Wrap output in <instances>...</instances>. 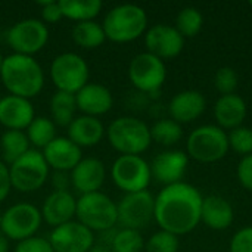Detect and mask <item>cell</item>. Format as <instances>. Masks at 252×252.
<instances>
[{"instance_id":"6da1fadb","label":"cell","mask_w":252,"mask_h":252,"mask_svg":"<svg viewBox=\"0 0 252 252\" xmlns=\"http://www.w3.org/2000/svg\"><path fill=\"white\" fill-rule=\"evenodd\" d=\"M202 195L185 182L164 186L155 196L154 220L161 230L176 236L190 233L201 221Z\"/></svg>"},{"instance_id":"7a4b0ae2","label":"cell","mask_w":252,"mask_h":252,"mask_svg":"<svg viewBox=\"0 0 252 252\" xmlns=\"http://www.w3.org/2000/svg\"><path fill=\"white\" fill-rule=\"evenodd\" d=\"M0 78L9 94L24 99L35 97L44 87V71L32 58L19 53L4 56Z\"/></svg>"},{"instance_id":"3957f363","label":"cell","mask_w":252,"mask_h":252,"mask_svg":"<svg viewBox=\"0 0 252 252\" xmlns=\"http://www.w3.org/2000/svg\"><path fill=\"white\" fill-rule=\"evenodd\" d=\"M105 35L114 43H130L146 32V10L134 3H123L109 9L102 22Z\"/></svg>"},{"instance_id":"277c9868","label":"cell","mask_w":252,"mask_h":252,"mask_svg":"<svg viewBox=\"0 0 252 252\" xmlns=\"http://www.w3.org/2000/svg\"><path fill=\"white\" fill-rule=\"evenodd\" d=\"M111 146L121 155H140L152 143L148 124L134 117H120L106 128Z\"/></svg>"},{"instance_id":"5b68a950","label":"cell","mask_w":252,"mask_h":252,"mask_svg":"<svg viewBox=\"0 0 252 252\" xmlns=\"http://www.w3.org/2000/svg\"><path fill=\"white\" fill-rule=\"evenodd\" d=\"M75 217L77 221H80L93 233L111 230L118 224L117 204L100 190L80 195L77 199Z\"/></svg>"},{"instance_id":"8992f818","label":"cell","mask_w":252,"mask_h":252,"mask_svg":"<svg viewBox=\"0 0 252 252\" xmlns=\"http://www.w3.org/2000/svg\"><path fill=\"white\" fill-rule=\"evenodd\" d=\"M186 149L188 157L193 158L198 162H217L223 159L230 149L227 133L219 126H201L189 134Z\"/></svg>"},{"instance_id":"52a82bcc","label":"cell","mask_w":252,"mask_h":252,"mask_svg":"<svg viewBox=\"0 0 252 252\" xmlns=\"http://www.w3.org/2000/svg\"><path fill=\"white\" fill-rule=\"evenodd\" d=\"M50 167L47 165L41 151L30 149L24 157L9 165V177L12 189L30 193L38 190L49 179Z\"/></svg>"},{"instance_id":"ba28073f","label":"cell","mask_w":252,"mask_h":252,"mask_svg":"<svg viewBox=\"0 0 252 252\" xmlns=\"http://www.w3.org/2000/svg\"><path fill=\"white\" fill-rule=\"evenodd\" d=\"M89 65L78 53H61L50 63V80L56 90L75 94L89 83Z\"/></svg>"},{"instance_id":"9c48e42d","label":"cell","mask_w":252,"mask_h":252,"mask_svg":"<svg viewBox=\"0 0 252 252\" xmlns=\"http://www.w3.org/2000/svg\"><path fill=\"white\" fill-rule=\"evenodd\" d=\"M43 223L40 208L30 202L10 205L0 216V232L9 239L21 242L35 236Z\"/></svg>"},{"instance_id":"30bf717a","label":"cell","mask_w":252,"mask_h":252,"mask_svg":"<svg viewBox=\"0 0 252 252\" xmlns=\"http://www.w3.org/2000/svg\"><path fill=\"white\" fill-rule=\"evenodd\" d=\"M6 41L13 53L32 56L44 49L49 41L47 25L37 18H25L15 22L6 32Z\"/></svg>"},{"instance_id":"8fae6325","label":"cell","mask_w":252,"mask_h":252,"mask_svg":"<svg viewBox=\"0 0 252 252\" xmlns=\"http://www.w3.org/2000/svg\"><path fill=\"white\" fill-rule=\"evenodd\" d=\"M111 179L126 193L146 190L152 180L151 167L140 155H120L111 167Z\"/></svg>"},{"instance_id":"7c38bea8","label":"cell","mask_w":252,"mask_h":252,"mask_svg":"<svg viewBox=\"0 0 252 252\" xmlns=\"http://www.w3.org/2000/svg\"><path fill=\"white\" fill-rule=\"evenodd\" d=\"M118 224L121 229L139 230L146 227L155 214V198L151 192L142 190L134 193H126L117 204Z\"/></svg>"},{"instance_id":"4fadbf2b","label":"cell","mask_w":252,"mask_h":252,"mask_svg":"<svg viewBox=\"0 0 252 252\" xmlns=\"http://www.w3.org/2000/svg\"><path fill=\"white\" fill-rule=\"evenodd\" d=\"M128 78L131 84L145 93L158 92L167 78V68L164 61L143 52L136 55L128 65Z\"/></svg>"},{"instance_id":"5bb4252c","label":"cell","mask_w":252,"mask_h":252,"mask_svg":"<svg viewBox=\"0 0 252 252\" xmlns=\"http://www.w3.org/2000/svg\"><path fill=\"white\" fill-rule=\"evenodd\" d=\"M47 239L55 252H89L96 242L94 233L75 220L55 227Z\"/></svg>"},{"instance_id":"9a60e30c","label":"cell","mask_w":252,"mask_h":252,"mask_svg":"<svg viewBox=\"0 0 252 252\" xmlns=\"http://www.w3.org/2000/svg\"><path fill=\"white\" fill-rule=\"evenodd\" d=\"M145 46L146 52L164 59H173L179 56L185 47L183 35L176 30V27L167 24H157L146 30L145 32Z\"/></svg>"},{"instance_id":"2e32d148","label":"cell","mask_w":252,"mask_h":252,"mask_svg":"<svg viewBox=\"0 0 252 252\" xmlns=\"http://www.w3.org/2000/svg\"><path fill=\"white\" fill-rule=\"evenodd\" d=\"M188 165L189 157L183 151L161 152L149 164L152 177L164 186L180 183L183 176L186 174Z\"/></svg>"},{"instance_id":"e0dca14e","label":"cell","mask_w":252,"mask_h":252,"mask_svg":"<svg viewBox=\"0 0 252 252\" xmlns=\"http://www.w3.org/2000/svg\"><path fill=\"white\" fill-rule=\"evenodd\" d=\"M75 211L77 199L69 190H53L44 198L40 208L43 221H46L53 229L72 221Z\"/></svg>"},{"instance_id":"ac0fdd59","label":"cell","mask_w":252,"mask_h":252,"mask_svg":"<svg viewBox=\"0 0 252 252\" xmlns=\"http://www.w3.org/2000/svg\"><path fill=\"white\" fill-rule=\"evenodd\" d=\"M106 179L103 161L94 157L83 158L71 171V185L80 195L99 192Z\"/></svg>"},{"instance_id":"d6986e66","label":"cell","mask_w":252,"mask_h":252,"mask_svg":"<svg viewBox=\"0 0 252 252\" xmlns=\"http://www.w3.org/2000/svg\"><path fill=\"white\" fill-rule=\"evenodd\" d=\"M47 165L55 171L71 173L75 165L83 159L81 148L71 142L68 137L56 136L43 151H41Z\"/></svg>"},{"instance_id":"ffe728a7","label":"cell","mask_w":252,"mask_h":252,"mask_svg":"<svg viewBox=\"0 0 252 252\" xmlns=\"http://www.w3.org/2000/svg\"><path fill=\"white\" fill-rule=\"evenodd\" d=\"M35 118L30 99L7 94L0 99V124L6 130H25Z\"/></svg>"},{"instance_id":"44dd1931","label":"cell","mask_w":252,"mask_h":252,"mask_svg":"<svg viewBox=\"0 0 252 252\" xmlns=\"http://www.w3.org/2000/svg\"><path fill=\"white\" fill-rule=\"evenodd\" d=\"M77 109L83 115L99 117L112 109L114 97L111 90L100 83H87L75 93Z\"/></svg>"},{"instance_id":"7402d4cb","label":"cell","mask_w":252,"mask_h":252,"mask_svg":"<svg viewBox=\"0 0 252 252\" xmlns=\"http://www.w3.org/2000/svg\"><path fill=\"white\" fill-rule=\"evenodd\" d=\"M207 106L204 94L198 90H183L179 92L168 105V112L171 120L179 124H188L199 118Z\"/></svg>"},{"instance_id":"603a6c76","label":"cell","mask_w":252,"mask_h":252,"mask_svg":"<svg viewBox=\"0 0 252 252\" xmlns=\"http://www.w3.org/2000/svg\"><path fill=\"white\" fill-rule=\"evenodd\" d=\"M105 133V126L99 118L83 114L75 117L66 127V137L81 149L97 145L103 139Z\"/></svg>"},{"instance_id":"cb8c5ba5","label":"cell","mask_w":252,"mask_h":252,"mask_svg":"<svg viewBox=\"0 0 252 252\" xmlns=\"http://www.w3.org/2000/svg\"><path fill=\"white\" fill-rule=\"evenodd\" d=\"M247 103L236 93L220 96L214 105V118L217 121V126L224 131L241 127L247 118Z\"/></svg>"},{"instance_id":"d4e9b609","label":"cell","mask_w":252,"mask_h":252,"mask_svg":"<svg viewBox=\"0 0 252 252\" xmlns=\"http://www.w3.org/2000/svg\"><path fill=\"white\" fill-rule=\"evenodd\" d=\"M233 207L219 195H210L202 199L201 221L213 230H226L233 223Z\"/></svg>"},{"instance_id":"484cf974","label":"cell","mask_w":252,"mask_h":252,"mask_svg":"<svg viewBox=\"0 0 252 252\" xmlns=\"http://www.w3.org/2000/svg\"><path fill=\"white\" fill-rule=\"evenodd\" d=\"M49 108H50V120L55 123V126L66 128L74 121L75 112L78 111L75 94L56 90L50 97Z\"/></svg>"},{"instance_id":"4316f807","label":"cell","mask_w":252,"mask_h":252,"mask_svg":"<svg viewBox=\"0 0 252 252\" xmlns=\"http://www.w3.org/2000/svg\"><path fill=\"white\" fill-rule=\"evenodd\" d=\"M28 137L25 131L22 130H6L1 134L0 139V148H1V161L9 167L15 161H18L21 157H24L31 148H30Z\"/></svg>"},{"instance_id":"83f0119b","label":"cell","mask_w":252,"mask_h":252,"mask_svg":"<svg viewBox=\"0 0 252 252\" xmlns=\"http://www.w3.org/2000/svg\"><path fill=\"white\" fill-rule=\"evenodd\" d=\"M72 41L83 49H96L102 46L106 40L102 24L93 21L75 22L71 30Z\"/></svg>"},{"instance_id":"f1b7e54d","label":"cell","mask_w":252,"mask_h":252,"mask_svg":"<svg viewBox=\"0 0 252 252\" xmlns=\"http://www.w3.org/2000/svg\"><path fill=\"white\" fill-rule=\"evenodd\" d=\"M63 18L75 22L93 21L102 10L100 0H61L59 1Z\"/></svg>"},{"instance_id":"f546056e","label":"cell","mask_w":252,"mask_h":252,"mask_svg":"<svg viewBox=\"0 0 252 252\" xmlns=\"http://www.w3.org/2000/svg\"><path fill=\"white\" fill-rule=\"evenodd\" d=\"M30 145L37 149H44L56 137V126L47 117H35L25 128Z\"/></svg>"},{"instance_id":"4dcf8cb0","label":"cell","mask_w":252,"mask_h":252,"mask_svg":"<svg viewBox=\"0 0 252 252\" xmlns=\"http://www.w3.org/2000/svg\"><path fill=\"white\" fill-rule=\"evenodd\" d=\"M149 130H151L152 142H157V143L164 145V146L176 145L183 137L182 124L176 123L171 118L157 121L152 127H149Z\"/></svg>"},{"instance_id":"1f68e13d","label":"cell","mask_w":252,"mask_h":252,"mask_svg":"<svg viewBox=\"0 0 252 252\" xmlns=\"http://www.w3.org/2000/svg\"><path fill=\"white\" fill-rule=\"evenodd\" d=\"M204 25V16L199 9L188 6L183 7L176 18V30L183 35V38H190L199 34Z\"/></svg>"},{"instance_id":"d6a6232c","label":"cell","mask_w":252,"mask_h":252,"mask_svg":"<svg viewBox=\"0 0 252 252\" xmlns=\"http://www.w3.org/2000/svg\"><path fill=\"white\" fill-rule=\"evenodd\" d=\"M111 250L112 252H142L145 250V241L139 230L120 229L114 235Z\"/></svg>"},{"instance_id":"836d02e7","label":"cell","mask_w":252,"mask_h":252,"mask_svg":"<svg viewBox=\"0 0 252 252\" xmlns=\"http://www.w3.org/2000/svg\"><path fill=\"white\" fill-rule=\"evenodd\" d=\"M229 148L241 157L252 154V128L250 127H236L227 133Z\"/></svg>"},{"instance_id":"e575fe53","label":"cell","mask_w":252,"mask_h":252,"mask_svg":"<svg viewBox=\"0 0 252 252\" xmlns=\"http://www.w3.org/2000/svg\"><path fill=\"white\" fill-rule=\"evenodd\" d=\"M179 247H180L179 236H176L170 232H165V230H159L148 239V242L145 244V251L177 252Z\"/></svg>"},{"instance_id":"d590c367","label":"cell","mask_w":252,"mask_h":252,"mask_svg":"<svg viewBox=\"0 0 252 252\" xmlns=\"http://www.w3.org/2000/svg\"><path fill=\"white\" fill-rule=\"evenodd\" d=\"M239 83L238 72L232 66H221L214 75V87L221 93V96L233 94Z\"/></svg>"},{"instance_id":"8d00e7d4","label":"cell","mask_w":252,"mask_h":252,"mask_svg":"<svg viewBox=\"0 0 252 252\" xmlns=\"http://www.w3.org/2000/svg\"><path fill=\"white\" fill-rule=\"evenodd\" d=\"M13 252H55L49 239L41 236H31L16 244Z\"/></svg>"},{"instance_id":"74e56055","label":"cell","mask_w":252,"mask_h":252,"mask_svg":"<svg viewBox=\"0 0 252 252\" xmlns=\"http://www.w3.org/2000/svg\"><path fill=\"white\" fill-rule=\"evenodd\" d=\"M230 252H252V226L244 227L233 235Z\"/></svg>"},{"instance_id":"f35d334b","label":"cell","mask_w":252,"mask_h":252,"mask_svg":"<svg viewBox=\"0 0 252 252\" xmlns=\"http://www.w3.org/2000/svg\"><path fill=\"white\" fill-rule=\"evenodd\" d=\"M41 7V21L44 24H56L58 21H61L63 18L59 1L55 0H44V1H38L37 3Z\"/></svg>"},{"instance_id":"ab89813d","label":"cell","mask_w":252,"mask_h":252,"mask_svg":"<svg viewBox=\"0 0 252 252\" xmlns=\"http://www.w3.org/2000/svg\"><path fill=\"white\" fill-rule=\"evenodd\" d=\"M236 176L242 188H245L247 190H252V154L242 157L236 168Z\"/></svg>"},{"instance_id":"60d3db41","label":"cell","mask_w":252,"mask_h":252,"mask_svg":"<svg viewBox=\"0 0 252 252\" xmlns=\"http://www.w3.org/2000/svg\"><path fill=\"white\" fill-rule=\"evenodd\" d=\"M12 189V185H10V177H9V167L0 161V202H3L9 192Z\"/></svg>"},{"instance_id":"b9f144b4","label":"cell","mask_w":252,"mask_h":252,"mask_svg":"<svg viewBox=\"0 0 252 252\" xmlns=\"http://www.w3.org/2000/svg\"><path fill=\"white\" fill-rule=\"evenodd\" d=\"M52 186L55 190H69L71 185V173L66 171H55L52 174Z\"/></svg>"},{"instance_id":"7bdbcfd3","label":"cell","mask_w":252,"mask_h":252,"mask_svg":"<svg viewBox=\"0 0 252 252\" xmlns=\"http://www.w3.org/2000/svg\"><path fill=\"white\" fill-rule=\"evenodd\" d=\"M89 252H112L111 247L102 242H94V245L89 250Z\"/></svg>"},{"instance_id":"ee69618b","label":"cell","mask_w":252,"mask_h":252,"mask_svg":"<svg viewBox=\"0 0 252 252\" xmlns=\"http://www.w3.org/2000/svg\"><path fill=\"white\" fill-rule=\"evenodd\" d=\"M0 252H9V239L0 232Z\"/></svg>"},{"instance_id":"f6af8a7d","label":"cell","mask_w":252,"mask_h":252,"mask_svg":"<svg viewBox=\"0 0 252 252\" xmlns=\"http://www.w3.org/2000/svg\"><path fill=\"white\" fill-rule=\"evenodd\" d=\"M3 61H4V56L1 55V52H0V69H1V65H3Z\"/></svg>"},{"instance_id":"bcb514c9","label":"cell","mask_w":252,"mask_h":252,"mask_svg":"<svg viewBox=\"0 0 252 252\" xmlns=\"http://www.w3.org/2000/svg\"><path fill=\"white\" fill-rule=\"evenodd\" d=\"M250 6H251V7H252V0H250Z\"/></svg>"}]
</instances>
